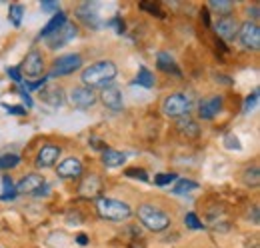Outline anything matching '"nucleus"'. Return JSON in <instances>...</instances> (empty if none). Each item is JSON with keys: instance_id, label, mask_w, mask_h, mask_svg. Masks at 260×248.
I'll list each match as a JSON object with an SVG mask.
<instances>
[{"instance_id": "nucleus-8", "label": "nucleus", "mask_w": 260, "mask_h": 248, "mask_svg": "<svg viewBox=\"0 0 260 248\" xmlns=\"http://www.w3.org/2000/svg\"><path fill=\"white\" fill-rule=\"evenodd\" d=\"M222 104H224L222 96L220 94H212V96H208V98L198 102V116L202 120H212L222 110Z\"/></svg>"}, {"instance_id": "nucleus-35", "label": "nucleus", "mask_w": 260, "mask_h": 248, "mask_svg": "<svg viewBox=\"0 0 260 248\" xmlns=\"http://www.w3.org/2000/svg\"><path fill=\"white\" fill-rule=\"evenodd\" d=\"M224 146H226L228 150H240V148H242V144H240L238 136H234L232 132L224 136Z\"/></svg>"}, {"instance_id": "nucleus-39", "label": "nucleus", "mask_w": 260, "mask_h": 248, "mask_svg": "<svg viewBox=\"0 0 260 248\" xmlns=\"http://www.w3.org/2000/svg\"><path fill=\"white\" fill-rule=\"evenodd\" d=\"M40 8H42V10H46V12H50V10H56V12H60V6H58V2H42V4H40Z\"/></svg>"}, {"instance_id": "nucleus-9", "label": "nucleus", "mask_w": 260, "mask_h": 248, "mask_svg": "<svg viewBox=\"0 0 260 248\" xmlns=\"http://www.w3.org/2000/svg\"><path fill=\"white\" fill-rule=\"evenodd\" d=\"M238 20L234 18V16H220L218 20H216V24H214V30H216V36L220 38V40H224V42H232L234 38H236V34H238Z\"/></svg>"}, {"instance_id": "nucleus-34", "label": "nucleus", "mask_w": 260, "mask_h": 248, "mask_svg": "<svg viewBox=\"0 0 260 248\" xmlns=\"http://www.w3.org/2000/svg\"><path fill=\"white\" fill-rule=\"evenodd\" d=\"M256 104H258V88H256L252 94L246 96V100H244V112L250 114V112L256 108Z\"/></svg>"}, {"instance_id": "nucleus-29", "label": "nucleus", "mask_w": 260, "mask_h": 248, "mask_svg": "<svg viewBox=\"0 0 260 248\" xmlns=\"http://www.w3.org/2000/svg\"><path fill=\"white\" fill-rule=\"evenodd\" d=\"M244 182L248 186H258V182H260L258 166H252V168H246V170H244Z\"/></svg>"}, {"instance_id": "nucleus-23", "label": "nucleus", "mask_w": 260, "mask_h": 248, "mask_svg": "<svg viewBox=\"0 0 260 248\" xmlns=\"http://www.w3.org/2000/svg\"><path fill=\"white\" fill-rule=\"evenodd\" d=\"M154 82H156L154 74H152L146 66H140V70H138V74H136V78H134V84H140V86H144V88H152Z\"/></svg>"}, {"instance_id": "nucleus-5", "label": "nucleus", "mask_w": 260, "mask_h": 248, "mask_svg": "<svg viewBox=\"0 0 260 248\" xmlns=\"http://www.w3.org/2000/svg\"><path fill=\"white\" fill-rule=\"evenodd\" d=\"M236 38H238V42H240V46L244 48V50H252V52H256L260 48V28L256 22H250V20H246L244 24H240L238 26V34H236Z\"/></svg>"}, {"instance_id": "nucleus-28", "label": "nucleus", "mask_w": 260, "mask_h": 248, "mask_svg": "<svg viewBox=\"0 0 260 248\" xmlns=\"http://www.w3.org/2000/svg\"><path fill=\"white\" fill-rule=\"evenodd\" d=\"M20 164V156L18 154H2L0 156V170H12Z\"/></svg>"}, {"instance_id": "nucleus-17", "label": "nucleus", "mask_w": 260, "mask_h": 248, "mask_svg": "<svg viewBox=\"0 0 260 248\" xmlns=\"http://www.w3.org/2000/svg\"><path fill=\"white\" fill-rule=\"evenodd\" d=\"M44 184H46L44 176L32 172V174H26V176L16 184V192H18V194H36Z\"/></svg>"}, {"instance_id": "nucleus-30", "label": "nucleus", "mask_w": 260, "mask_h": 248, "mask_svg": "<svg viewBox=\"0 0 260 248\" xmlns=\"http://www.w3.org/2000/svg\"><path fill=\"white\" fill-rule=\"evenodd\" d=\"M176 180H178V176H176L174 172H162V174H156V176H154V184L156 186L172 184V182H176Z\"/></svg>"}, {"instance_id": "nucleus-21", "label": "nucleus", "mask_w": 260, "mask_h": 248, "mask_svg": "<svg viewBox=\"0 0 260 248\" xmlns=\"http://www.w3.org/2000/svg\"><path fill=\"white\" fill-rule=\"evenodd\" d=\"M178 132L180 134H184L186 138H196L198 134H200V128H198V124L190 118V116H182V118H178Z\"/></svg>"}, {"instance_id": "nucleus-36", "label": "nucleus", "mask_w": 260, "mask_h": 248, "mask_svg": "<svg viewBox=\"0 0 260 248\" xmlns=\"http://www.w3.org/2000/svg\"><path fill=\"white\" fill-rule=\"evenodd\" d=\"M6 74L14 80V82H22V72H20V68H6Z\"/></svg>"}, {"instance_id": "nucleus-15", "label": "nucleus", "mask_w": 260, "mask_h": 248, "mask_svg": "<svg viewBox=\"0 0 260 248\" xmlns=\"http://www.w3.org/2000/svg\"><path fill=\"white\" fill-rule=\"evenodd\" d=\"M82 170H84L82 162L76 156H68L62 162H58V166H56V172L60 178H78V176H82Z\"/></svg>"}, {"instance_id": "nucleus-4", "label": "nucleus", "mask_w": 260, "mask_h": 248, "mask_svg": "<svg viewBox=\"0 0 260 248\" xmlns=\"http://www.w3.org/2000/svg\"><path fill=\"white\" fill-rule=\"evenodd\" d=\"M190 108H192L190 98L182 92L170 94L162 102V112L166 116H170V118H176V120L182 118V116H188Z\"/></svg>"}, {"instance_id": "nucleus-43", "label": "nucleus", "mask_w": 260, "mask_h": 248, "mask_svg": "<svg viewBox=\"0 0 260 248\" xmlns=\"http://www.w3.org/2000/svg\"><path fill=\"white\" fill-rule=\"evenodd\" d=\"M76 242H78L80 246H86V244H88V236H86V234H78V236H76Z\"/></svg>"}, {"instance_id": "nucleus-6", "label": "nucleus", "mask_w": 260, "mask_h": 248, "mask_svg": "<svg viewBox=\"0 0 260 248\" xmlns=\"http://www.w3.org/2000/svg\"><path fill=\"white\" fill-rule=\"evenodd\" d=\"M82 66V56L80 54H64L60 58H56L52 64V70H50V78H56V76H68L72 74L74 70H78Z\"/></svg>"}, {"instance_id": "nucleus-22", "label": "nucleus", "mask_w": 260, "mask_h": 248, "mask_svg": "<svg viewBox=\"0 0 260 248\" xmlns=\"http://www.w3.org/2000/svg\"><path fill=\"white\" fill-rule=\"evenodd\" d=\"M94 8V4H90V2H86V4H82L80 8H78V16H80V20L82 22H86L88 26H92V28H96L98 24V16H96V12L92 10Z\"/></svg>"}, {"instance_id": "nucleus-18", "label": "nucleus", "mask_w": 260, "mask_h": 248, "mask_svg": "<svg viewBox=\"0 0 260 248\" xmlns=\"http://www.w3.org/2000/svg\"><path fill=\"white\" fill-rule=\"evenodd\" d=\"M124 162H126V154L120 152V150L106 148V150L102 152V164H104L106 168H118V166H122Z\"/></svg>"}, {"instance_id": "nucleus-2", "label": "nucleus", "mask_w": 260, "mask_h": 248, "mask_svg": "<svg viewBox=\"0 0 260 248\" xmlns=\"http://www.w3.org/2000/svg\"><path fill=\"white\" fill-rule=\"evenodd\" d=\"M96 214L104 220H110V222H124L132 216V208H130L128 202H122V200H116V198H106V196H100L96 198Z\"/></svg>"}, {"instance_id": "nucleus-27", "label": "nucleus", "mask_w": 260, "mask_h": 248, "mask_svg": "<svg viewBox=\"0 0 260 248\" xmlns=\"http://www.w3.org/2000/svg\"><path fill=\"white\" fill-rule=\"evenodd\" d=\"M208 6H210L212 10H216L218 14H222V16H228V14L232 12V8H234V4L228 2V0H210Z\"/></svg>"}, {"instance_id": "nucleus-3", "label": "nucleus", "mask_w": 260, "mask_h": 248, "mask_svg": "<svg viewBox=\"0 0 260 248\" xmlns=\"http://www.w3.org/2000/svg\"><path fill=\"white\" fill-rule=\"evenodd\" d=\"M138 220L142 222L144 228H148L152 232H164L172 224L170 216L154 204H140L138 206Z\"/></svg>"}, {"instance_id": "nucleus-1", "label": "nucleus", "mask_w": 260, "mask_h": 248, "mask_svg": "<svg viewBox=\"0 0 260 248\" xmlns=\"http://www.w3.org/2000/svg\"><path fill=\"white\" fill-rule=\"evenodd\" d=\"M116 74H118V68H116L114 62L98 60L82 70V82L90 90H94V88H106V86L112 84V80L116 78Z\"/></svg>"}, {"instance_id": "nucleus-24", "label": "nucleus", "mask_w": 260, "mask_h": 248, "mask_svg": "<svg viewBox=\"0 0 260 248\" xmlns=\"http://www.w3.org/2000/svg\"><path fill=\"white\" fill-rule=\"evenodd\" d=\"M2 194H0V200H14L16 196H18V192H16V186L12 184V180H10V176H4L2 178Z\"/></svg>"}, {"instance_id": "nucleus-40", "label": "nucleus", "mask_w": 260, "mask_h": 248, "mask_svg": "<svg viewBox=\"0 0 260 248\" xmlns=\"http://www.w3.org/2000/svg\"><path fill=\"white\" fill-rule=\"evenodd\" d=\"M20 96H22V100H24V104H26V108H32V98H30V94L26 92L24 88H20Z\"/></svg>"}, {"instance_id": "nucleus-7", "label": "nucleus", "mask_w": 260, "mask_h": 248, "mask_svg": "<svg viewBox=\"0 0 260 248\" xmlns=\"http://www.w3.org/2000/svg\"><path fill=\"white\" fill-rule=\"evenodd\" d=\"M68 100H70V104H72L74 108L88 110V108H92L98 102V96L94 90H90V88H86V86H76V88L70 90Z\"/></svg>"}, {"instance_id": "nucleus-41", "label": "nucleus", "mask_w": 260, "mask_h": 248, "mask_svg": "<svg viewBox=\"0 0 260 248\" xmlns=\"http://www.w3.org/2000/svg\"><path fill=\"white\" fill-rule=\"evenodd\" d=\"M252 14V20L250 22H256L258 20V6H252V8H248V16Z\"/></svg>"}, {"instance_id": "nucleus-38", "label": "nucleus", "mask_w": 260, "mask_h": 248, "mask_svg": "<svg viewBox=\"0 0 260 248\" xmlns=\"http://www.w3.org/2000/svg\"><path fill=\"white\" fill-rule=\"evenodd\" d=\"M108 24H110V26H114L118 34H122V32H124V22H122V20H120L118 16H114V18H112V20H110Z\"/></svg>"}, {"instance_id": "nucleus-25", "label": "nucleus", "mask_w": 260, "mask_h": 248, "mask_svg": "<svg viewBox=\"0 0 260 248\" xmlns=\"http://www.w3.org/2000/svg\"><path fill=\"white\" fill-rule=\"evenodd\" d=\"M22 16H24V6L22 4H10V8H8V20L14 26H20L22 24Z\"/></svg>"}, {"instance_id": "nucleus-11", "label": "nucleus", "mask_w": 260, "mask_h": 248, "mask_svg": "<svg viewBox=\"0 0 260 248\" xmlns=\"http://www.w3.org/2000/svg\"><path fill=\"white\" fill-rule=\"evenodd\" d=\"M20 72H24L30 78L40 76L44 72V58H42V54L38 50H30L26 54V58L22 60V64H20Z\"/></svg>"}, {"instance_id": "nucleus-42", "label": "nucleus", "mask_w": 260, "mask_h": 248, "mask_svg": "<svg viewBox=\"0 0 260 248\" xmlns=\"http://www.w3.org/2000/svg\"><path fill=\"white\" fill-rule=\"evenodd\" d=\"M200 16H202L204 24L208 26V24H210V14H208V8H202V10H200Z\"/></svg>"}, {"instance_id": "nucleus-19", "label": "nucleus", "mask_w": 260, "mask_h": 248, "mask_svg": "<svg viewBox=\"0 0 260 248\" xmlns=\"http://www.w3.org/2000/svg\"><path fill=\"white\" fill-rule=\"evenodd\" d=\"M66 22H68V18H66V14L60 10V12H56L54 16H52V20L42 28V32H40V38H48V36H52L56 30H60L62 26H64Z\"/></svg>"}, {"instance_id": "nucleus-32", "label": "nucleus", "mask_w": 260, "mask_h": 248, "mask_svg": "<svg viewBox=\"0 0 260 248\" xmlns=\"http://www.w3.org/2000/svg\"><path fill=\"white\" fill-rule=\"evenodd\" d=\"M140 8H142V10H146V12H150V14H156L158 18H164V10L160 8V4H158V2H142V4H140Z\"/></svg>"}, {"instance_id": "nucleus-14", "label": "nucleus", "mask_w": 260, "mask_h": 248, "mask_svg": "<svg viewBox=\"0 0 260 248\" xmlns=\"http://www.w3.org/2000/svg\"><path fill=\"white\" fill-rule=\"evenodd\" d=\"M100 100H102V104H104L106 108H110V110H114V112L122 110V106H124V100H122V90H120L118 86H114V84H110V86L102 88Z\"/></svg>"}, {"instance_id": "nucleus-37", "label": "nucleus", "mask_w": 260, "mask_h": 248, "mask_svg": "<svg viewBox=\"0 0 260 248\" xmlns=\"http://www.w3.org/2000/svg\"><path fill=\"white\" fill-rule=\"evenodd\" d=\"M10 114H16V116H24L26 114V108H22V106H10V104H2Z\"/></svg>"}, {"instance_id": "nucleus-26", "label": "nucleus", "mask_w": 260, "mask_h": 248, "mask_svg": "<svg viewBox=\"0 0 260 248\" xmlns=\"http://www.w3.org/2000/svg\"><path fill=\"white\" fill-rule=\"evenodd\" d=\"M196 188H198V182H194V180L178 178V180H176V184H174V188H172V192H174V194H186V192L196 190Z\"/></svg>"}, {"instance_id": "nucleus-44", "label": "nucleus", "mask_w": 260, "mask_h": 248, "mask_svg": "<svg viewBox=\"0 0 260 248\" xmlns=\"http://www.w3.org/2000/svg\"><path fill=\"white\" fill-rule=\"evenodd\" d=\"M252 222H254L256 226H258V224H260V218H258V206H254V208H252Z\"/></svg>"}, {"instance_id": "nucleus-16", "label": "nucleus", "mask_w": 260, "mask_h": 248, "mask_svg": "<svg viewBox=\"0 0 260 248\" xmlns=\"http://www.w3.org/2000/svg\"><path fill=\"white\" fill-rule=\"evenodd\" d=\"M78 192H80V198H100L102 180L96 174H88V176L82 178V182L78 186Z\"/></svg>"}, {"instance_id": "nucleus-20", "label": "nucleus", "mask_w": 260, "mask_h": 248, "mask_svg": "<svg viewBox=\"0 0 260 248\" xmlns=\"http://www.w3.org/2000/svg\"><path fill=\"white\" fill-rule=\"evenodd\" d=\"M156 66L166 72V74H174V76H180V68H178V64L174 62V58L170 56V54H166V52H158V56H156Z\"/></svg>"}, {"instance_id": "nucleus-12", "label": "nucleus", "mask_w": 260, "mask_h": 248, "mask_svg": "<svg viewBox=\"0 0 260 248\" xmlns=\"http://www.w3.org/2000/svg\"><path fill=\"white\" fill-rule=\"evenodd\" d=\"M76 32H78V28H76L72 22H66L60 30H56L52 36H48L46 42H48L50 48H62L64 44H68L70 40L76 38Z\"/></svg>"}, {"instance_id": "nucleus-33", "label": "nucleus", "mask_w": 260, "mask_h": 248, "mask_svg": "<svg viewBox=\"0 0 260 248\" xmlns=\"http://www.w3.org/2000/svg\"><path fill=\"white\" fill-rule=\"evenodd\" d=\"M184 224H186L190 230H202V228H204V224L200 222V218L196 216L194 212H188V214L184 216Z\"/></svg>"}, {"instance_id": "nucleus-10", "label": "nucleus", "mask_w": 260, "mask_h": 248, "mask_svg": "<svg viewBox=\"0 0 260 248\" xmlns=\"http://www.w3.org/2000/svg\"><path fill=\"white\" fill-rule=\"evenodd\" d=\"M58 158H60V146H56V144H44L38 150V154H36V168H40V170L52 168V166H56Z\"/></svg>"}, {"instance_id": "nucleus-13", "label": "nucleus", "mask_w": 260, "mask_h": 248, "mask_svg": "<svg viewBox=\"0 0 260 248\" xmlns=\"http://www.w3.org/2000/svg\"><path fill=\"white\" fill-rule=\"evenodd\" d=\"M40 100L52 108H58L64 104V90L58 86V84H44L40 88Z\"/></svg>"}, {"instance_id": "nucleus-31", "label": "nucleus", "mask_w": 260, "mask_h": 248, "mask_svg": "<svg viewBox=\"0 0 260 248\" xmlns=\"http://www.w3.org/2000/svg\"><path fill=\"white\" fill-rule=\"evenodd\" d=\"M124 176H128V178H132V180L148 182V174H146V170H142V168H126Z\"/></svg>"}]
</instances>
